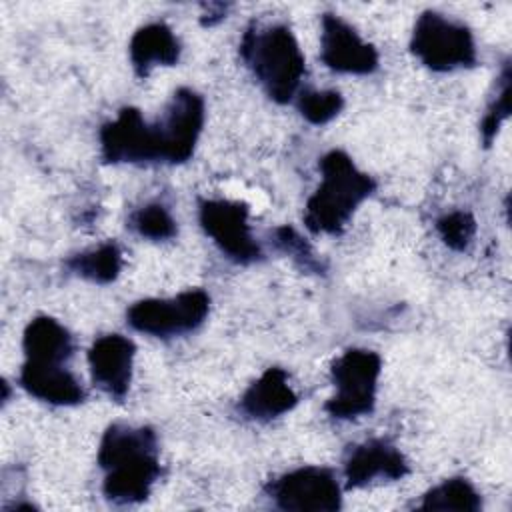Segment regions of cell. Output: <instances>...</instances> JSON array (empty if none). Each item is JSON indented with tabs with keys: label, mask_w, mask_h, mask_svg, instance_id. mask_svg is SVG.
Returning <instances> with one entry per match:
<instances>
[{
	"label": "cell",
	"mask_w": 512,
	"mask_h": 512,
	"mask_svg": "<svg viewBox=\"0 0 512 512\" xmlns=\"http://www.w3.org/2000/svg\"><path fill=\"white\" fill-rule=\"evenodd\" d=\"M420 510H458L478 512L482 508L480 494L466 478H450L428 490L418 506Z\"/></svg>",
	"instance_id": "cell-18"
},
{
	"label": "cell",
	"mask_w": 512,
	"mask_h": 512,
	"mask_svg": "<svg viewBox=\"0 0 512 512\" xmlns=\"http://www.w3.org/2000/svg\"><path fill=\"white\" fill-rule=\"evenodd\" d=\"M210 308L204 290H186L174 298H146L132 304L126 312L128 324L144 334L170 338L196 330Z\"/></svg>",
	"instance_id": "cell-7"
},
{
	"label": "cell",
	"mask_w": 512,
	"mask_h": 512,
	"mask_svg": "<svg viewBox=\"0 0 512 512\" xmlns=\"http://www.w3.org/2000/svg\"><path fill=\"white\" fill-rule=\"evenodd\" d=\"M66 266L96 284H108L112 280L118 278L120 270H122V252L114 242H106L94 250L88 252H80L76 256H72Z\"/></svg>",
	"instance_id": "cell-17"
},
{
	"label": "cell",
	"mask_w": 512,
	"mask_h": 512,
	"mask_svg": "<svg viewBox=\"0 0 512 512\" xmlns=\"http://www.w3.org/2000/svg\"><path fill=\"white\" fill-rule=\"evenodd\" d=\"M298 402L282 368H268L240 398V410L252 420H272L292 410Z\"/></svg>",
	"instance_id": "cell-14"
},
{
	"label": "cell",
	"mask_w": 512,
	"mask_h": 512,
	"mask_svg": "<svg viewBox=\"0 0 512 512\" xmlns=\"http://www.w3.org/2000/svg\"><path fill=\"white\" fill-rule=\"evenodd\" d=\"M410 48L426 68L436 72L468 68L476 62L472 32L464 24L432 10L418 16Z\"/></svg>",
	"instance_id": "cell-5"
},
{
	"label": "cell",
	"mask_w": 512,
	"mask_h": 512,
	"mask_svg": "<svg viewBox=\"0 0 512 512\" xmlns=\"http://www.w3.org/2000/svg\"><path fill=\"white\" fill-rule=\"evenodd\" d=\"M436 230L448 248L462 252L470 246L476 234V220L470 212L454 210L436 220Z\"/></svg>",
	"instance_id": "cell-21"
},
{
	"label": "cell",
	"mask_w": 512,
	"mask_h": 512,
	"mask_svg": "<svg viewBox=\"0 0 512 512\" xmlns=\"http://www.w3.org/2000/svg\"><path fill=\"white\" fill-rule=\"evenodd\" d=\"M136 346L120 334H106L94 340L88 352V364L94 384L112 398L122 400L130 388L132 362Z\"/></svg>",
	"instance_id": "cell-11"
},
{
	"label": "cell",
	"mask_w": 512,
	"mask_h": 512,
	"mask_svg": "<svg viewBox=\"0 0 512 512\" xmlns=\"http://www.w3.org/2000/svg\"><path fill=\"white\" fill-rule=\"evenodd\" d=\"M204 126V100L190 88H178L166 114L156 122H144L138 108H122L116 120L100 128L102 158L120 162H186Z\"/></svg>",
	"instance_id": "cell-1"
},
{
	"label": "cell",
	"mask_w": 512,
	"mask_h": 512,
	"mask_svg": "<svg viewBox=\"0 0 512 512\" xmlns=\"http://www.w3.org/2000/svg\"><path fill=\"white\" fill-rule=\"evenodd\" d=\"M510 92H512V80H510V68L506 66L500 76V90L496 98L490 102V106L486 108V114L480 122V134H482L484 146L492 144L502 122L510 116Z\"/></svg>",
	"instance_id": "cell-22"
},
{
	"label": "cell",
	"mask_w": 512,
	"mask_h": 512,
	"mask_svg": "<svg viewBox=\"0 0 512 512\" xmlns=\"http://www.w3.org/2000/svg\"><path fill=\"white\" fill-rule=\"evenodd\" d=\"M200 224L230 260L250 264L262 258V250L250 232L248 206L244 202L204 200L200 202Z\"/></svg>",
	"instance_id": "cell-9"
},
{
	"label": "cell",
	"mask_w": 512,
	"mask_h": 512,
	"mask_svg": "<svg viewBox=\"0 0 512 512\" xmlns=\"http://www.w3.org/2000/svg\"><path fill=\"white\" fill-rule=\"evenodd\" d=\"M320 172V186L304 208V224L314 234H340L354 210L374 192L376 182L342 150L322 156Z\"/></svg>",
	"instance_id": "cell-3"
},
{
	"label": "cell",
	"mask_w": 512,
	"mask_h": 512,
	"mask_svg": "<svg viewBox=\"0 0 512 512\" xmlns=\"http://www.w3.org/2000/svg\"><path fill=\"white\" fill-rule=\"evenodd\" d=\"M344 106V98L336 90H304L298 98V110L310 124L330 122Z\"/></svg>",
	"instance_id": "cell-20"
},
{
	"label": "cell",
	"mask_w": 512,
	"mask_h": 512,
	"mask_svg": "<svg viewBox=\"0 0 512 512\" xmlns=\"http://www.w3.org/2000/svg\"><path fill=\"white\" fill-rule=\"evenodd\" d=\"M266 492L282 510L336 512L342 506L336 476L320 466H304L282 474L266 486Z\"/></svg>",
	"instance_id": "cell-8"
},
{
	"label": "cell",
	"mask_w": 512,
	"mask_h": 512,
	"mask_svg": "<svg viewBox=\"0 0 512 512\" xmlns=\"http://www.w3.org/2000/svg\"><path fill=\"white\" fill-rule=\"evenodd\" d=\"M274 244L280 252L294 258L304 270H310V272H320L322 270V266H320L318 258L314 256L310 244L292 226L276 228L274 230Z\"/></svg>",
	"instance_id": "cell-23"
},
{
	"label": "cell",
	"mask_w": 512,
	"mask_h": 512,
	"mask_svg": "<svg viewBox=\"0 0 512 512\" xmlns=\"http://www.w3.org/2000/svg\"><path fill=\"white\" fill-rule=\"evenodd\" d=\"M320 58L330 70L342 74H370L378 68L376 48L364 42L350 24L334 14L322 16Z\"/></svg>",
	"instance_id": "cell-10"
},
{
	"label": "cell",
	"mask_w": 512,
	"mask_h": 512,
	"mask_svg": "<svg viewBox=\"0 0 512 512\" xmlns=\"http://www.w3.org/2000/svg\"><path fill=\"white\" fill-rule=\"evenodd\" d=\"M128 50L132 66L140 78L148 76L152 66H172L180 58V42L164 22H152L138 28Z\"/></svg>",
	"instance_id": "cell-15"
},
{
	"label": "cell",
	"mask_w": 512,
	"mask_h": 512,
	"mask_svg": "<svg viewBox=\"0 0 512 512\" xmlns=\"http://www.w3.org/2000/svg\"><path fill=\"white\" fill-rule=\"evenodd\" d=\"M130 226L144 238L150 240H168L176 234V222L164 204H146L138 208L132 218Z\"/></svg>",
	"instance_id": "cell-19"
},
{
	"label": "cell",
	"mask_w": 512,
	"mask_h": 512,
	"mask_svg": "<svg viewBox=\"0 0 512 512\" xmlns=\"http://www.w3.org/2000/svg\"><path fill=\"white\" fill-rule=\"evenodd\" d=\"M20 386L38 400L72 406L84 400V388L64 364L26 360L20 370Z\"/></svg>",
	"instance_id": "cell-13"
},
{
	"label": "cell",
	"mask_w": 512,
	"mask_h": 512,
	"mask_svg": "<svg viewBox=\"0 0 512 512\" xmlns=\"http://www.w3.org/2000/svg\"><path fill=\"white\" fill-rule=\"evenodd\" d=\"M410 472L402 452L386 440H366L350 450L344 462V476L348 488H360L374 478L400 480Z\"/></svg>",
	"instance_id": "cell-12"
},
{
	"label": "cell",
	"mask_w": 512,
	"mask_h": 512,
	"mask_svg": "<svg viewBox=\"0 0 512 512\" xmlns=\"http://www.w3.org/2000/svg\"><path fill=\"white\" fill-rule=\"evenodd\" d=\"M22 348L30 362L64 364L74 354V340L58 320L36 316L24 330Z\"/></svg>",
	"instance_id": "cell-16"
},
{
	"label": "cell",
	"mask_w": 512,
	"mask_h": 512,
	"mask_svg": "<svg viewBox=\"0 0 512 512\" xmlns=\"http://www.w3.org/2000/svg\"><path fill=\"white\" fill-rule=\"evenodd\" d=\"M380 366V356L372 350H346L332 364V382L336 392L324 404V410L342 420L370 414L376 402Z\"/></svg>",
	"instance_id": "cell-6"
},
{
	"label": "cell",
	"mask_w": 512,
	"mask_h": 512,
	"mask_svg": "<svg viewBox=\"0 0 512 512\" xmlns=\"http://www.w3.org/2000/svg\"><path fill=\"white\" fill-rule=\"evenodd\" d=\"M98 464L106 472L104 496L116 504H136L148 498L160 476L156 434L148 426L112 424L98 446Z\"/></svg>",
	"instance_id": "cell-2"
},
{
	"label": "cell",
	"mask_w": 512,
	"mask_h": 512,
	"mask_svg": "<svg viewBox=\"0 0 512 512\" xmlns=\"http://www.w3.org/2000/svg\"><path fill=\"white\" fill-rule=\"evenodd\" d=\"M240 56L274 102L292 100L304 76V56L288 26L252 24L242 36Z\"/></svg>",
	"instance_id": "cell-4"
}]
</instances>
